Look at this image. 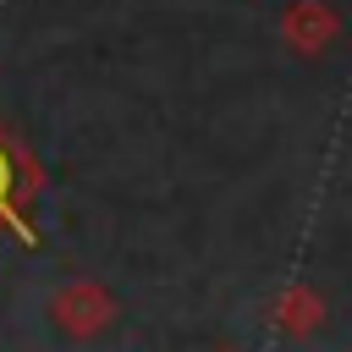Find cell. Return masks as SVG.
<instances>
[{"mask_svg": "<svg viewBox=\"0 0 352 352\" xmlns=\"http://www.w3.org/2000/svg\"><path fill=\"white\" fill-rule=\"evenodd\" d=\"M38 192H44V165H38L33 143H28L16 126H6V121H0V231L22 236L28 248L38 242V236H33V226H28V214H33Z\"/></svg>", "mask_w": 352, "mask_h": 352, "instance_id": "cell-1", "label": "cell"}, {"mask_svg": "<svg viewBox=\"0 0 352 352\" xmlns=\"http://www.w3.org/2000/svg\"><path fill=\"white\" fill-rule=\"evenodd\" d=\"M270 319H275V330H280V336L308 341V336L330 319V302H324V292H319L314 280H292V286H280V292H275Z\"/></svg>", "mask_w": 352, "mask_h": 352, "instance_id": "cell-4", "label": "cell"}, {"mask_svg": "<svg viewBox=\"0 0 352 352\" xmlns=\"http://www.w3.org/2000/svg\"><path fill=\"white\" fill-rule=\"evenodd\" d=\"M280 38L297 50V55H324L336 38H341V16L324 6V0H292L286 16H280Z\"/></svg>", "mask_w": 352, "mask_h": 352, "instance_id": "cell-3", "label": "cell"}, {"mask_svg": "<svg viewBox=\"0 0 352 352\" xmlns=\"http://www.w3.org/2000/svg\"><path fill=\"white\" fill-rule=\"evenodd\" d=\"M116 314H121L116 292L99 286V280H88V275L55 286V297H50V324H55L66 341H99V336L116 324Z\"/></svg>", "mask_w": 352, "mask_h": 352, "instance_id": "cell-2", "label": "cell"}]
</instances>
